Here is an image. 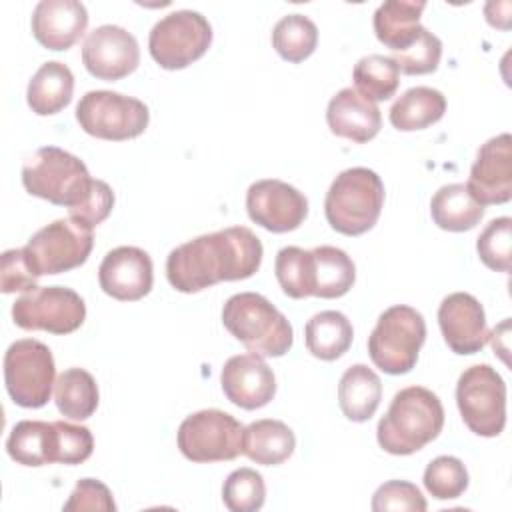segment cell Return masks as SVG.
I'll return each instance as SVG.
<instances>
[{
	"mask_svg": "<svg viewBox=\"0 0 512 512\" xmlns=\"http://www.w3.org/2000/svg\"><path fill=\"white\" fill-rule=\"evenodd\" d=\"M440 56H442V42L436 34H432L428 28L420 26L416 40L406 46L400 52H394V56H390L398 70L404 74H430L438 68L440 64Z\"/></svg>",
	"mask_w": 512,
	"mask_h": 512,
	"instance_id": "obj_37",
	"label": "cell"
},
{
	"mask_svg": "<svg viewBox=\"0 0 512 512\" xmlns=\"http://www.w3.org/2000/svg\"><path fill=\"white\" fill-rule=\"evenodd\" d=\"M446 112V98L430 86H414L406 90L390 108V122L402 132L424 130L436 124Z\"/></svg>",
	"mask_w": 512,
	"mask_h": 512,
	"instance_id": "obj_28",
	"label": "cell"
},
{
	"mask_svg": "<svg viewBox=\"0 0 512 512\" xmlns=\"http://www.w3.org/2000/svg\"><path fill=\"white\" fill-rule=\"evenodd\" d=\"M426 2L410 0H388L382 2L374 12L376 38L392 52H400L410 46L420 30V16Z\"/></svg>",
	"mask_w": 512,
	"mask_h": 512,
	"instance_id": "obj_23",
	"label": "cell"
},
{
	"mask_svg": "<svg viewBox=\"0 0 512 512\" xmlns=\"http://www.w3.org/2000/svg\"><path fill=\"white\" fill-rule=\"evenodd\" d=\"M438 324L448 348L456 354H476L488 342L482 304L468 292L448 294L438 306Z\"/></svg>",
	"mask_w": 512,
	"mask_h": 512,
	"instance_id": "obj_18",
	"label": "cell"
},
{
	"mask_svg": "<svg viewBox=\"0 0 512 512\" xmlns=\"http://www.w3.org/2000/svg\"><path fill=\"white\" fill-rule=\"evenodd\" d=\"M326 122L332 134L364 144L380 132L382 114L376 102L362 96L356 88H342L328 102Z\"/></svg>",
	"mask_w": 512,
	"mask_h": 512,
	"instance_id": "obj_21",
	"label": "cell"
},
{
	"mask_svg": "<svg viewBox=\"0 0 512 512\" xmlns=\"http://www.w3.org/2000/svg\"><path fill=\"white\" fill-rule=\"evenodd\" d=\"M246 210L252 222L274 234H282L296 230L306 220L308 200L288 182L266 178L248 188Z\"/></svg>",
	"mask_w": 512,
	"mask_h": 512,
	"instance_id": "obj_14",
	"label": "cell"
},
{
	"mask_svg": "<svg viewBox=\"0 0 512 512\" xmlns=\"http://www.w3.org/2000/svg\"><path fill=\"white\" fill-rule=\"evenodd\" d=\"M274 272L286 296L296 300L314 296V258L310 250L298 246L282 248L276 254Z\"/></svg>",
	"mask_w": 512,
	"mask_h": 512,
	"instance_id": "obj_34",
	"label": "cell"
},
{
	"mask_svg": "<svg viewBox=\"0 0 512 512\" xmlns=\"http://www.w3.org/2000/svg\"><path fill=\"white\" fill-rule=\"evenodd\" d=\"M84 68L98 80H120L140 64V48L126 28L104 24L94 28L82 46Z\"/></svg>",
	"mask_w": 512,
	"mask_h": 512,
	"instance_id": "obj_15",
	"label": "cell"
},
{
	"mask_svg": "<svg viewBox=\"0 0 512 512\" xmlns=\"http://www.w3.org/2000/svg\"><path fill=\"white\" fill-rule=\"evenodd\" d=\"M352 80L362 96L372 102H382L396 94L400 84V70L390 56L368 54L356 62Z\"/></svg>",
	"mask_w": 512,
	"mask_h": 512,
	"instance_id": "obj_32",
	"label": "cell"
},
{
	"mask_svg": "<svg viewBox=\"0 0 512 512\" xmlns=\"http://www.w3.org/2000/svg\"><path fill=\"white\" fill-rule=\"evenodd\" d=\"M466 188L480 206L504 204L512 198V140L508 132L480 146Z\"/></svg>",
	"mask_w": 512,
	"mask_h": 512,
	"instance_id": "obj_16",
	"label": "cell"
},
{
	"mask_svg": "<svg viewBox=\"0 0 512 512\" xmlns=\"http://www.w3.org/2000/svg\"><path fill=\"white\" fill-rule=\"evenodd\" d=\"M58 428V462L60 464H82L92 456L94 438L86 426L56 420Z\"/></svg>",
	"mask_w": 512,
	"mask_h": 512,
	"instance_id": "obj_40",
	"label": "cell"
},
{
	"mask_svg": "<svg viewBox=\"0 0 512 512\" xmlns=\"http://www.w3.org/2000/svg\"><path fill=\"white\" fill-rule=\"evenodd\" d=\"M114 208V192L104 180H94V188L90 196L76 208H70L68 214L72 220L82 222L90 228L102 224Z\"/></svg>",
	"mask_w": 512,
	"mask_h": 512,
	"instance_id": "obj_42",
	"label": "cell"
},
{
	"mask_svg": "<svg viewBox=\"0 0 512 512\" xmlns=\"http://www.w3.org/2000/svg\"><path fill=\"white\" fill-rule=\"evenodd\" d=\"M428 508L422 492L416 484L406 480L384 482L372 496L374 512L388 510H406V512H424Z\"/></svg>",
	"mask_w": 512,
	"mask_h": 512,
	"instance_id": "obj_39",
	"label": "cell"
},
{
	"mask_svg": "<svg viewBox=\"0 0 512 512\" xmlns=\"http://www.w3.org/2000/svg\"><path fill=\"white\" fill-rule=\"evenodd\" d=\"M98 282L104 294L112 296L114 300H140L152 290V258L142 248L118 246L110 250L100 262Z\"/></svg>",
	"mask_w": 512,
	"mask_h": 512,
	"instance_id": "obj_17",
	"label": "cell"
},
{
	"mask_svg": "<svg viewBox=\"0 0 512 512\" xmlns=\"http://www.w3.org/2000/svg\"><path fill=\"white\" fill-rule=\"evenodd\" d=\"M94 246L92 228L72 218H60L34 232L24 246L34 274H60L82 266Z\"/></svg>",
	"mask_w": 512,
	"mask_h": 512,
	"instance_id": "obj_11",
	"label": "cell"
},
{
	"mask_svg": "<svg viewBox=\"0 0 512 512\" xmlns=\"http://www.w3.org/2000/svg\"><path fill=\"white\" fill-rule=\"evenodd\" d=\"M430 214L438 228L466 232L482 220L484 206L470 196L466 184H446L432 196Z\"/></svg>",
	"mask_w": 512,
	"mask_h": 512,
	"instance_id": "obj_29",
	"label": "cell"
},
{
	"mask_svg": "<svg viewBox=\"0 0 512 512\" xmlns=\"http://www.w3.org/2000/svg\"><path fill=\"white\" fill-rule=\"evenodd\" d=\"M244 426L224 410H200L186 416L178 428V448L184 458L206 464L226 462L242 454Z\"/></svg>",
	"mask_w": 512,
	"mask_h": 512,
	"instance_id": "obj_12",
	"label": "cell"
},
{
	"mask_svg": "<svg viewBox=\"0 0 512 512\" xmlns=\"http://www.w3.org/2000/svg\"><path fill=\"white\" fill-rule=\"evenodd\" d=\"M384 206V184L380 176L364 166L340 172L330 184L324 200L328 224L346 236L368 232L380 218Z\"/></svg>",
	"mask_w": 512,
	"mask_h": 512,
	"instance_id": "obj_4",
	"label": "cell"
},
{
	"mask_svg": "<svg viewBox=\"0 0 512 512\" xmlns=\"http://www.w3.org/2000/svg\"><path fill=\"white\" fill-rule=\"evenodd\" d=\"M352 338V324L338 310L318 312L304 326V342L308 352L326 362L336 360L348 352Z\"/></svg>",
	"mask_w": 512,
	"mask_h": 512,
	"instance_id": "obj_27",
	"label": "cell"
},
{
	"mask_svg": "<svg viewBox=\"0 0 512 512\" xmlns=\"http://www.w3.org/2000/svg\"><path fill=\"white\" fill-rule=\"evenodd\" d=\"M8 456L22 466H44L58 462V428L56 422L22 420L6 440Z\"/></svg>",
	"mask_w": 512,
	"mask_h": 512,
	"instance_id": "obj_22",
	"label": "cell"
},
{
	"mask_svg": "<svg viewBox=\"0 0 512 512\" xmlns=\"http://www.w3.org/2000/svg\"><path fill=\"white\" fill-rule=\"evenodd\" d=\"M512 248V220L508 216L494 218L478 236L476 250L480 260L496 272H510Z\"/></svg>",
	"mask_w": 512,
	"mask_h": 512,
	"instance_id": "obj_38",
	"label": "cell"
},
{
	"mask_svg": "<svg viewBox=\"0 0 512 512\" xmlns=\"http://www.w3.org/2000/svg\"><path fill=\"white\" fill-rule=\"evenodd\" d=\"M38 276L30 268L24 248H14L2 252L0 258V290L4 294L28 292L36 288Z\"/></svg>",
	"mask_w": 512,
	"mask_h": 512,
	"instance_id": "obj_41",
	"label": "cell"
},
{
	"mask_svg": "<svg viewBox=\"0 0 512 512\" xmlns=\"http://www.w3.org/2000/svg\"><path fill=\"white\" fill-rule=\"evenodd\" d=\"M318 44V28L304 14L282 16L272 30L274 50L288 62L306 60Z\"/></svg>",
	"mask_w": 512,
	"mask_h": 512,
	"instance_id": "obj_33",
	"label": "cell"
},
{
	"mask_svg": "<svg viewBox=\"0 0 512 512\" xmlns=\"http://www.w3.org/2000/svg\"><path fill=\"white\" fill-rule=\"evenodd\" d=\"M444 426L440 398L424 386H408L394 394L380 418L376 438L380 448L394 456H408L438 438Z\"/></svg>",
	"mask_w": 512,
	"mask_h": 512,
	"instance_id": "obj_2",
	"label": "cell"
},
{
	"mask_svg": "<svg viewBox=\"0 0 512 512\" xmlns=\"http://www.w3.org/2000/svg\"><path fill=\"white\" fill-rule=\"evenodd\" d=\"M14 324L22 330L70 334L84 324L86 304L66 286H36L12 304Z\"/></svg>",
	"mask_w": 512,
	"mask_h": 512,
	"instance_id": "obj_13",
	"label": "cell"
},
{
	"mask_svg": "<svg viewBox=\"0 0 512 512\" xmlns=\"http://www.w3.org/2000/svg\"><path fill=\"white\" fill-rule=\"evenodd\" d=\"M22 184L28 194L70 210L90 196L94 178L74 154L58 146H44L24 162Z\"/></svg>",
	"mask_w": 512,
	"mask_h": 512,
	"instance_id": "obj_5",
	"label": "cell"
},
{
	"mask_svg": "<svg viewBox=\"0 0 512 512\" xmlns=\"http://www.w3.org/2000/svg\"><path fill=\"white\" fill-rule=\"evenodd\" d=\"M74 92V74L72 70L58 62H44L28 82L26 100L34 114L50 116L66 108Z\"/></svg>",
	"mask_w": 512,
	"mask_h": 512,
	"instance_id": "obj_24",
	"label": "cell"
},
{
	"mask_svg": "<svg viewBox=\"0 0 512 512\" xmlns=\"http://www.w3.org/2000/svg\"><path fill=\"white\" fill-rule=\"evenodd\" d=\"M382 398V382L366 364H352L340 378L338 404L352 422H366L374 416Z\"/></svg>",
	"mask_w": 512,
	"mask_h": 512,
	"instance_id": "obj_26",
	"label": "cell"
},
{
	"mask_svg": "<svg viewBox=\"0 0 512 512\" xmlns=\"http://www.w3.org/2000/svg\"><path fill=\"white\" fill-rule=\"evenodd\" d=\"M310 252L314 258V296L328 300L344 296L356 280L352 258L344 250L328 244L316 246Z\"/></svg>",
	"mask_w": 512,
	"mask_h": 512,
	"instance_id": "obj_30",
	"label": "cell"
},
{
	"mask_svg": "<svg viewBox=\"0 0 512 512\" xmlns=\"http://www.w3.org/2000/svg\"><path fill=\"white\" fill-rule=\"evenodd\" d=\"M56 366L52 350L34 338H22L4 354V384L22 408H42L52 394Z\"/></svg>",
	"mask_w": 512,
	"mask_h": 512,
	"instance_id": "obj_9",
	"label": "cell"
},
{
	"mask_svg": "<svg viewBox=\"0 0 512 512\" xmlns=\"http://www.w3.org/2000/svg\"><path fill=\"white\" fill-rule=\"evenodd\" d=\"M456 404L464 424L474 434L494 438L504 430L506 384L490 364H476L460 374Z\"/></svg>",
	"mask_w": 512,
	"mask_h": 512,
	"instance_id": "obj_8",
	"label": "cell"
},
{
	"mask_svg": "<svg viewBox=\"0 0 512 512\" xmlns=\"http://www.w3.org/2000/svg\"><path fill=\"white\" fill-rule=\"evenodd\" d=\"M212 44L210 22L194 10H176L160 18L148 36V50L164 70H182L202 58Z\"/></svg>",
	"mask_w": 512,
	"mask_h": 512,
	"instance_id": "obj_10",
	"label": "cell"
},
{
	"mask_svg": "<svg viewBox=\"0 0 512 512\" xmlns=\"http://www.w3.org/2000/svg\"><path fill=\"white\" fill-rule=\"evenodd\" d=\"M426 340L424 316L406 304H396L378 316L368 336V354L376 368L398 376L410 372Z\"/></svg>",
	"mask_w": 512,
	"mask_h": 512,
	"instance_id": "obj_6",
	"label": "cell"
},
{
	"mask_svg": "<svg viewBox=\"0 0 512 512\" xmlns=\"http://www.w3.org/2000/svg\"><path fill=\"white\" fill-rule=\"evenodd\" d=\"M98 398V384L84 368H68L56 378L54 402L70 420L90 418L98 408Z\"/></svg>",
	"mask_w": 512,
	"mask_h": 512,
	"instance_id": "obj_31",
	"label": "cell"
},
{
	"mask_svg": "<svg viewBox=\"0 0 512 512\" xmlns=\"http://www.w3.org/2000/svg\"><path fill=\"white\" fill-rule=\"evenodd\" d=\"M224 506L232 512H256L264 506L266 486L254 468H238L228 474L222 486Z\"/></svg>",
	"mask_w": 512,
	"mask_h": 512,
	"instance_id": "obj_35",
	"label": "cell"
},
{
	"mask_svg": "<svg viewBox=\"0 0 512 512\" xmlns=\"http://www.w3.org/2000/svg\"><path fill=\"white\" fill-rule=\"evenodd\" d=\"M64 510H102V512H114L116 504L112 498V492L106 484L94 478H82L78 480L76 488L72 490L68 502L64 504Z\"/></svg>",
	"mask_w": 512,
	"mask_h": 512,
	"instance_id": "obj_43",
	"label": "cell"
},
{
	"mask_svg": "<svg viewBox=\"0 0 512 512\" xmlns=\"http://www.w3.org/2000/svg\"><path fill=\"white\" fill-rule=\"evenodd\" d=\"M262 254V242L250 228L230 226L174 248L166 258V278L178 292H200L218 282L250 278Z\"/></svg>",
	"mask_w": 512,
	"mask_h": 512,
	"instance_id": "obj_1",
	"label": "cell"
},
{
	"mask_svg": "<svg viewBox=\"0 0 512 512\" xmlns=\"http://www.w3.org/2000/svg\"><path fill=\"white\" fill-rule=\"evenodd\" d=\"M80 128L100 140H130L140 136L150 122L148 106L132 96L112 90H90L76 106Z\"/></svg>",
	"mask_w": 512,
	"mask_h": 512,
	"instance_id": "obj_7",
	"label": "cell"
},
{
	"mask_svg": "<svg viewBox=\"0 0 512 512\" xmlns=\"http://www.w3.org/2000/svg\"><path fill=\"white\" fill-rule=\"evenodd\" d=\"M220 384L224 396L244 410L262 408L276 394L272 368L262 356L252 352L228 358L220 372Z\"/></svg>",
	"mask_w": 512,
	"mask_h": 512,
	"instance_id": "obj_19",
	"label": "cell"
},
{
	"mask_svg": "<svg viewBox=\"0 0 512 512\" xmlns=\"http://www.w3.org/2000/svg\"><path fill=\"white\" fill-rule=\"evenodd\" d=\"M32 34L48 50H68L88 26L86 6L78 0H40L32 12Z\"/></svg>",
	"mask_w": 512,
	"mask_h": 512,
	"instance_id": "obj_20",
	"label": "cell"
},
{
	"mask_svg": "<svg viewBox=\"0 0 512 512\" xmlns=\"http://www.w3.org/2000/svg\"><path fill=\"white\" fill-rule=\"evenodd\" d=\"M296 448V436L282 420H256L244 428L242 454L262 466L282 464L292 456Z\"/></svg>",
	"mask_w": 512,
	"mask_h": 512,
	"instance_id": "obj_25",
	"label": "cell"
},
{
	"mask_svg": "<svg viewBox=\"0 0 512 512\" xmlns=\"http://www.w3.org/2000/svg\"><path fill=\"white\" fill-rule=\"evenodd\" d=\"M424 486L436 500H454L468 488V470L456 456H438L424 470Z\"/></svg>",
	"mask_w": 512,
	"mask_h": 512,
	"instance_id": "obj_36",
	"label": "cell"
},
{
	"mask_svg": "<svg viewBox=\"0 0 512 512\" xmlns=\"http://www.w3.org/2000/svg\"><path fill=\"white\" fill-rule=\"evenodd\" d=\"M222 324L252 354L262 358L284 356L294 342L288 318L256 292L230 296L222 308Z\"/></svg>",
	"mask_w": 512,
	"mask_h": 512,
	"instance_id": "obj_3",
	"label": "cell"
}]
</instances>
